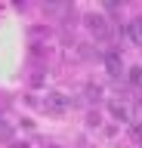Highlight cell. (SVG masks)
<instances>
[{"instance_id":"cell-2","label":"cell","mask_w":142,"mask_h":148,"mask_svg":"<svg viewBox=\"0 0 142 148\" xmlns=\"http://www.w3.org/2000/svg\"><path fill=\"white\" fill-rule=\"evenodd\" d=\"M108 111H111L114 117L127 120V123H130V120H133V108H130V105H127V102H121V99H108Z\"/></svg>"},{"instance_id":"cell-6","label":"cell","mask_w":142,"mask_h":148,"mask_svg":"<svg viewBox=\"0 0 142 148\" xmlns=\"http://www.w3.org/2000/svg\"><path fill=\"white\" fill-rule=\"evenodd\" d=\"M127 74H130V80H133V83H142V68H130Z\"/></svg>"},{"instance_id":"cell-5","label":"cell","mask_w":142,"mask_h":148,"mask_svg":"<svg viewBox=\"0 0 142 148\" xmlns=\"http://www.w3.org/2000/svg\"><path fill=\"white\" fill-rule=\"evenodd\" d=\"M49 99H53V102H49V108H53V111H62V108L68 105V102H65V96H49Z\"/></svg>"},{"instance_id":"cell-4","label":"cell","mask_w":142,"mask_h":148,"mask_svg":"<svg viewBox=\"0 0 142 148\" xmlns=\"http://www.w3.org/2000/svg\"><path fill=\"white\" fill-rule=\"evenodd\" d=\"M105 62H108L111 77H117V74H121V59H117V53H108V56H105Z\"/></svg>"},{"instance_id":"cell-3","label":"cell","mask_w":142,"mask_h":148,"mask_svg":"<svg viewBox=\"0 0 142 148\" xmlns=\"http://www.w3.org/2000/svg\"><path fill=\"white\" fill-rule=\"evenodd\" d=\"M123 34L130 37V40H133L136 46H142V18H133V22H127Z\"/></svg>"},{"instance_id":"cell-1","label":"cell","mask_w":142,"mask_h":148,"mask_svg":"<svg viewBox=\"0 0 142 148\" xmlns=\"http://www.w3.org/2000/svg\"><path fill=\"white\" fill-rule=\"evenodd\" d=\"M86 25H90V31H93L96 37H111L114 34L111 25H108V18H102V16H90V18H86Z\"/></svg>"}]
</instances>
